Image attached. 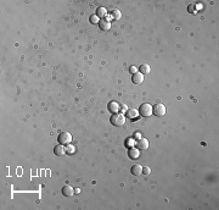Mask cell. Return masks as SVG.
I'll list each match as a JSON object with an SVG mask.
<instances>
[{
	"label": "cell",
	"instance_id": "9a60e30c",
	"mask_svg": "<svg viewBox=\"0 0 219 210\" xmlns=\"http://www.w3.org/2000/svg\"><path fill=\"white\" fill-rule=\"evenodd\" d=\"M150 66L147 65V64H144V65H141L140 67H139V71H140V73H142V75H147L150 72Z\"/></svg>",
	"mask_w": 219,
	"mask_h": 210
},
{
	"label": "cell",
	"instance_id": "277c9868",
	"mask_svg": "<svg viewBox=\"0 0 219 210\" xmlns=\"http://www.w3.org/2000/svg\"><path fill=\"white\" fill-rule=\"evenodd\" d=\"M152 112L156 115V116H163L166 114V106L163 104H156L154 107H152Z\"/></svg>",
	"mask_w": 219,
	"mask_h": 210
},
{
	"label": "cell",
	"instance_id": "8fae6325",
	"mask_svg": "<svg viewBox=\"0 0 219 210\" xmlns=\"http://www.w3.org/2000/svg\"><path fill=\"white\" fill-rule=\"evenodd\" d=\"M54 153H55V155H57V156H62L65 154V148L62 144H59V145H56L54 148Z\"/></svg>",
	"mask_w": 219,
	"mask_h": 210
},
{
	"label": "cell",
	"instance_id": "4fadbf2b",
	"mask_svg": "<svg viewBox=\"0 0 219 210\" xmlns=\"http://www.w3.org/2000/svg\"><path fill=\"white\" fill-rule=\"evenodd\" d=\"M128 155H129L130 159H136V158H139L140 153H139L137 149H135V148H130L129 152H128Z\"/></svg>",
	"mask_w": 219,
	"mask_h": 210
},
{
	"label": "cell",
	"instance_id": "9c48e42d",
	"mask_svg": "<svg viewBox=\"0 0 219 210\" xmlns=\"http://www.w3.org/2000/svg\"><path fill=\"white\" fill-rule=\"evenodd\" d=\"M125 115L128 116L129 119L134 120V119H136V117L139 116V111H137L136 109H128V110H127V112H125Z\"/></svg>",
	"mask_w": 219,
	"mask_h": 210
},
{
	"label": "cell",
	"instance_id": "ba28073f",
	"mask_svg": "<svg viewBox=\"0 0 219 210\" xmlns=\"http://www.w3.org/2000/svg\"><path fill=\"white\" fill-rule=\"evenodd\" d=\"M62 194H63L65 197H71V196H73V194H74V189L67 184V186H65L62 188Z\"/></svg>",
	"mask_w": 219,
	"mask_h": 210
},
{
	"label": "cell",
	"instance_id": "30bf717a",
	"mask_svg": "<svg viewBox=\"0 0 219 210\" xmlns=\"http://www.w3.org/2000/svg\"><path fill=\"white\" fill-rule=\"evenodd\" d=\"M130 172L133 173V175H135V176L140 175V173H142V166H140L139 164H135V165L131 166V169H130Z\"/></svg>",
	"mask_w": 219,
	"mask_h": 210
},
{
	"label": "cell",
	"instance_id": "5b68a950",
	"mask_svg": "<svg viewBox=\"0 0 219 210\" xmlns=\"http://www.w3.org/2000/svg\"><path fill=\"white\" fill-rule=\"evenodd\" d=\"M131 81H133V83H135V84H141L142 82H144V75L140 73V72H135V73H133V76H131Z\"/></svg>",
	"mask_w": 219,
	"mask_h": 210
},
{
	"label": "cell",
	"instance_id": "d6986e66",
	"mask_svg": "<svg viewBox=\"0 0 219 210\" xmlns=\"http://www.w3.org/2000/svg\"><path fill=\"white\" fill-rule=\"evenodd\" d=\"M127 110H128V106H127V105H121V107H119V112H121V114H125V112H127Z\"/></svg>",
	"mask_w": 219,
	"mask_h": 210
},
{
	"label": "cell",
	"instance_id": "ac0fdd59",
	"mask_svg": "<svg viewBox=\"0 0 219 210\" xmlns=\"http://www.w3.org/2000/svg\"><path fill=\"white\" fill-rule=\"evenodd\" d=\"M135 144H136V143L134 142V139H129V138H128V139L125 141V145H127V147H130V148H133Z\"/></svg>",
	"mask_w": 219,
	"mask_h": 210
},
{
	"label": "cell",
	"instance_id": "52a82bcc",
	"mask_svg": "<svg viewBox=\"0 0 219 210\" xmlns=\"http://www.w3.org/2000/svg\"><path fill=\"white\" fill-rule=\"evenodd\" d=\"M107 107H108V110L112 112V114H117V112H119L121 105H119L118 103H116V101H111Z\"/></svg>",
	"mask_w": 219,
	"mask_h": 210
},
{
	"label": "cell",
	"instance_id": "3957f363",
	"mask_svg": "<svg viewBox=\"0 0 219 210\" xmlns=\"http://www.w3.org/2000/svg\"><path fill=\"white\" fill-rule=\"evenodd\" d=\"M139 114L141 115V116H144V117H149V116H151V114H152V106L150 105V104H142V105H140V107H139Z\"/></svg>",
	"mask_w": 219,
	"mask_h": 210
},
{
	"label": "cell",
	"instance_id": "603a6c76",
	"mask_svg": "<svg viewBox=\"0 0 219 210\" xmlns=\"http://www.w3.org/2000/svg\"><path fill=\"white\" fill-rule=\"evenodd\" d=\"M67 152L71 154V153H73V152H74V148H73L72 145H68V147H67Z\"/></svg>",
	"mask_w": 219,
	"mask_h": 210
},
{
	"label": "cell",
	"instance_id": "2e32d148",
	"mask_svg": "<svg viewBox=\"0 0 219 210\" xmlns=\"http://www.w3.org/2000/svg\"><path fill=\"white\" fill-rule=\"evenodd\" d=\"M111 15H112V17H113V20H119L121 18V12L118 11V10H113V11L111 12Z\"/></svg>",
	"mask_w": 219,
	"mask_h": 210
},
{
	"label": "cell",
	"instance_id": "7402d4cb",
	"mask_svg": "<svg viewBox=\"0 0 219 210\" xmlns=\"http://www.w3.org/2000/svg\"><path fill=\"white\" fill-rule=\"evenodd\" d=\"M105 20H106V21H108V22H111L112 20H113V17H112V15L110 14V15H106V17H105Z\"/></svg>",
	"mask_w": 219,
	"mask_h": 210
},
{
	"label": "cell",
	"instance_id": "cb8c5ba5",
	"mask_svg": "<svg viewBox=\"0 0 219 210\" xmlns=\"http://www.w3.org/2000/svg\"><path fill=\"white\" fill-rule=\"evenodd\" d=\"M130 72H131V73H135V72H136V67H135V66H131V67H130Z\"/></svg>",
	"mask_w": 219,
	"mask_h": 210
},
{
	"label": "cell",
	"instance_id": "44dd1931",
	"mask_svg": "<svg viewBox=\"0 0 219 210\" xmlns=\"http://www.w3.org/2000/svg\"><path fill=\"white\" fill-rule=\"evenodd\" d=\"M140 138H141V133H140V132H135V133H134V139L139 141Z\"/></svg>",
	"mask_w": 219,
	"mask_h": 210
},
{
	"label": "cell",
	"instance_id": "ffe728a7",
	"mask_svg": "<svg viewBox=\"0 0 219 210\" xmlns=\"http://www.w3.org/2000/svg\"><path fill=\"white\" fill-rule=\"evenodd\" d=\"M151 172V170H150V167H142V173H145V175H149V173Z\"/></svg>",
	"mask_w": 219,
	"mask_h": 210
},
{
	"label": "cell",
	"instance_id": "8992f818",
	"mask_svg": "<svg viewBox=\"0 0 219 210\" xmlns=\"http://www.w3.org/2000/svg\"><path fill=\"white\" fill-rule=\"evenodd\" d=\"M136 145H137V148H139V149L145 150V149H147V148H149V141L145 139V138H140L139 141H136Z\"/></svg>",
	"mask_w": 219,
	"mask_h": 210
},
{
	"label": "cell",
	"instance_id": "7c38bea8",
	"mask_svg": "<svg viewBox=\"0 0 219 210\" xmlns=\"http://www.w3.org/2000/svg\"><path fill=\"white\" fill-rule=\"evenodd\" d=\"M99 24H100V28L102 29V31H108V29L111 28V22L106 21L105 18H104V20H100Z\"/></svg>",
	"mask_w": 219,
	"mask_h": 210
},
{
	"label": "cell",
	"instance_id": "7a4b0ae2",
	"mask_svg": "<svg viewBox=\"0 0 219 210\" xmlns=\"http://www.w3.org/2000/svg\"><path fill=\"white\" fill-rule=\"evenodd\" d=\"M57 139H59L60 144L67 145L68 143H71V141H72V136H71L68 132H61L59 135V137H57Z\"/></svg>",
	"mask_w": 219,
	"mask_h": 210
},
{
	"label": "cell",
	"instance_id": "6da1fadb",
	"mask_svg": "<svg viewBox=\"0 0 219 210\" xmlns=\"http://www.w3.org/2000/svg\"><path fill=\"white\" fill-rule=\"evenodd\" d=\"M110 121L113 126H123L125 124V116L121 112H117V114H113L111 116Z\"/></svg>",
	"mask_w": 219,
	"mask_h": 210
},
{
	"label": "cell",
	"instance_id": "e0dca14e",
	"mask_svg": "<svg viewBox=\"0 0 219 210\" xmlns=\"http://www.w3.org/2000/svg\"><path fill=\"white\" fill-rule=\"evenodd\" d=\"M90 22L94 23V24L99 23V22H100V17H98L96 15H93V16H90Z\"/></svg>",
	"mask_w": 219,
	"mask_h": 210
},
{
	"label": "cell",
	"instance_id": "5bb4252c",
	"mask_svg": "<svg viewBox=\"0 0 219 210\" xmlns=\"http://www.w3.org/2000/svg\"><path fill=\"white\" fill-rule=\"evenodd\" d=\"M106 15H107V10L105 7H98V10H96V16L98 17H106Z\"/></svg>",
	"mask_w": 219,
	"mask_h": 210
}]
</instances>
